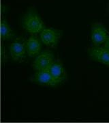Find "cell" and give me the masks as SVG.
I'll list each match as a JSON object with an SVG mask.
<instances>
[{
	"instance_id": "cell-1",
	"label": "cell",
	"mask_w": 109,
	"mask_h": 123,
	"mask_svg": "<svg viewBox=\"0 0 109 123\" xmlns=\"http://www.w3.org/2000/svg\"><path fill=\"white\" fill-rule=\"evenodd\" d=\"M23 26L27 32L31 34L40 33L44 29V24L42 18L35 12L29 11L23 18Z\"/></svg>"
},
{
	"instance_id": "cell-12",
	"label": "cell",
	"mask_w": 109,
	"mask_h": 123,
	"mask_svg": "<svg viewBox=\"0 0 109 123\" xmlns=\"http://www.w3.org/2000/svg\"></svg>"
},
{
	"instance_id": "cell-8",
	"label": "cell",
	"mask_w": 109,
	"mask_h": 123,
	"mask_svg": "<svg viewBox=\"0 0 109 123\" xmlns=\"http://www.w3.org/2000/svg\"><path fill=\"white\" fill-rule=\"evenodd\" d=\"M30 79L32 82L41 86H55L52 75L48 69L36 71Z\"/></svg>"
},
{
	"instance_id": "cell-4",
	"label": "cell",
	"mask_w": 109,
	"mask_h": 123,
	"mask_svg": "<svg viewBox=\"0 0 109 123\" xmlns=\"http://www.w3.org/2000/svg\"><path fill=\"white\" fill-rule=\"evenodd\" d=\"M40 40L44 44L49 47H55L59 43L61 37L59 31L52 28H44L40 34Z\"/></svg>"
},
{
	"instance_id": "cell-6",
	"label": "cell",
	"mask_w": 109,
	"mask_h": 123,
	"mask_svg": "<svg viewBox=\"0 0 109 123\" xmlns=\"http://www.w3.org/2000/svg\"><path fill=\"white\" fill-rule=\"evenodd\" d=\"M88 53L92 60L109 66V51L104 47L94 45L88 49Z\"/></svg>"
},
{
	"instance_id": "cell-7",
	"label": "cell",
	"mask_w": 109,
	"mask_h": 123,
	"mask_svg": "<svg viewBox=\"0 0 109 123\" xmlns=\"http://www.w3.org/2000/svg\"><path fill=\"white\" fill-rule=\"evenodd\" d=\"M48 70L52 75L55 86L61 84L66 79V72L61 62L59 60L54 62L53 64L48 68Z\"/></svg>"
},
{
	"instance_id": "cell-5",
	"label": "cell",
	"mask_w": 109,
	"mask_h": 123,
	"mask_svg": "<svg viewBox=\"0 0 109 123\" xmlns=\"http://www.w3.org/2000/svg\"><path fill=\"white\" fill-rule=\"evenodd\" d=\"M54 56L50 51L40 53L32 64V68L36 71L48 70L54 62Z\"/></svg>"
},
{
	"instance_id": "cell-11",
	"label": "cell",
	"mask_w": 109,
	"mask_h": 123,
	"mask_svg": "<svg viewBox=\"0 0 109 123\" xmlns=\"http://www.w3.org/2000/svg\"><path fill=\"white\" fill-rule=\"evenodd\" d=\"M104 47L105 48H106L109 51V38H107V40H106V41L104 43Z\"/></svg>"
},
{
	"instance_id": "cell-9",
	"label": "cell",
	"mask_w": 109,
	"mask_h": 123,
	"mask_svg": "<svg viewBox=\"0 0 109 123\" xmlns=\"http://www.w3.org/2000/svg\"><path fill=\"white\" fill-rule=\"evenodd\" d=\"M25 47L27 55L29 57H33L40 53L42 49V44L40 40L37 37L32 36L25 40Z\"/></svg>"
},
{
	"instance_id": "cell-3",
	"label": "cell",
	"mask_w": 109,
	"mask_h": 123,
	"mask_svg": "<svg viewBox=\"0 0 109 123\" xmlns=\"http://www.w3.org/2000/svg\"><path fill=\"white\" fill-rule=\"evenodd\" d=\"M92 40L93 44L96 46H100L104 44L109 34L105 26L102 23H94L92 25Z\"/></svg>"
},
{
	"instance_id": "cell-10",
	"label": "cell",
	"mask_w": 109,
	"mask_h": 123,
	"mask_svg": "<svg viewBox=\"0 0 109 123\" xmlns=\"http://www.w3.org/2000/svg\"><path fill=\"white\" fill-rule=\"evenodd\" d=\"M12 30L10 27L8 22L3 20L1 23V36L4 40L10 39L12 37Z\"/></svg>"
},
{
	"instance_id": "cell-2",
	"label": "cell",
	"mask_w": 109,
	"mask_h": 123,
	"mask_svg": "<svg viewBox=\"0 0 109 123\" xmlns=\"http://www.w3.org/2000/svg\"><path fill=\"white\" fill-rule=\"evenodd\" d=\"M10 53L14 61L23 62L26 57L25 40L23 38H17L9 47Z\"/></svg>"
}]
</instances>
